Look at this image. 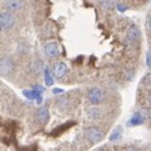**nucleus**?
<instances>
[{"instance_id":"15","label":"nucleus","mask_w":151,"mask_h":151,"mask_svg":"<svg viewBox=\"0 0 151 151\" xmlns=\"http://www.w3.org/2000/svg\"><path fill=\"white\" fill-rule=\"evenodd\" d=\"M99 5L103 6L104 9H112V8L116 5V3H113V1H99Z\"/></svg>"},{"instance_id":"19","label":"nucleus","mask_w":151,"mask_h":151,"mask_svg":"<svg viewBox=\"0 0 151 151\" xmlns=\"http://www.w3.org/2000/svg\"><path fill=\"white\" fill-rule=\"evenodd\" d=\"M62 89H60V88H56V89H53V94H60V93H62Z\"/></svg>"},{"instance_id":"18","label":"nucleus","mask_w":151,"mask_h":151,"mask_svg":"<svg viewBox=\"0 0 151 151\" xmlns=\"http://www.w3.org/2000/svg\"><path fill=\"white\" fill-rule=\"evenodd\" d=\"M146 64H147V66L151 69V53L150 52L147 53V61H146Z\"/></svg>"},{"instance_id":"11","label":"nucleus","mask_w":151,"mask_h":151,"mask_svg":"<svg viewBox=\"0 0 151 151\" xmlns=\"http://www.w3.org/2000/svg\"><path fill=\"white\" fill-rule=\"evenodd\" d=\"M5 6L8 8L9 10H13V12H18L22 9V5L23 3L22 1H17V0H9V1H5Z\"/></svg>"},{"instance_id":"8","label":"nucleus","mask_w":151,"mask_h":151,"mask_svg":"<svg viewBox=\"0 0 151 151\" xmlns=\"http://www.w3.org/2000/svg\"><path fill=\"white\" fill-rule=\"evenodd\" d=\"M48 118H50V113H48L47 108L42 107L37 111V119H38L41 123H46L48 121Z\"/></svg>"},{"instance_id":"9","label":"nucleus","mask_w":151,"mask_h":151,"mask_svg":"<svg viewBox=\"0 0 151 151\" xmlns=\"http://www.w3.org/2000/svg\"><path fill=\"white\" fill-rule=\"evenodd\" d=\"M122 135H123V129H122L121 126H118V127H116L114 129H113L112 133L109 135V141H112V142L119 141L121 138H122Z\"/></svg>"},{"instance_id":"6","label":"nucleus","mask_w":151,"mask_h":151,"mask_svg":"<svg viewBox=\"0 0 151 151\" xmlns=\"http://www.w3.org/2000/svg\"><path fill=\"white\" fill-rule=\"evenodd\" d=\"M1 74L3 75H8L12 73V70H13L14 65H13V61L10 60L9 57H3L1 58Z\"/></svg>"},{"instance_id":"2","label":"nucleus","mask_w":151,"mask_h":151,"mask_svg":"<svg viewBox=\"0 0 151 151\" xmlns=\"http://www.w3.org/2000/svg\"><path fill=\"white\" fill-rule=\"evenodd\" d=\"M15 22L14 15L10 13V12H1L0 14V24H1V29L5 31V29H9L13 27V24Z\"/></svg>"},{"instance_id":"7","label":"nucleus","mask_w":151,"mask_h":151,"mask_svg":"<svg viewBox=\"0 0 151 151\" xmlns=\"http://www.w3.org/2000/svg\"><path fill=\"white\" fill-rule=\"evenodd\" d=\"M140 37H141V32H140V29H138V27L132 26V27L128 28V31H127V38H128V41L135 42V41H137L138 38H140Z\"/></svg>"},{"instance_id":"1","label":"nucleus","mask_w":151,"mask_h":151,"mask_svg":"<svg viewBox=\"0 0 151 151\" xmlns=\"http://www.w3.org/2000/svg\"><path fill=\"white\" fill-rule=\"evenodd\" d=\"M85 135L88 137V140L93 144L100 142L104 138V132L103 129H100L99 127H89L85 129Z\"/></svg>"},{"instance_id":"14","label":"nucleus","mask_w":151,"mask_h":151,"mask_svg":"<svg viewBox=\"0 0 151 151\" xmlns=\"http://www.w3.org/2000/svg\"><path fill=\"white\" fill-rule=\"evenodd\" d=\"M23 95L28 99H36L37 100V98H38L41 94H38L36 90H23Z\"/></svg>"},{"instance_id":"5","label":"nucleus","mask_w":151,"mask_h":151,"mask_svg":"<svg viewBox=\"0 0 151 151\" xmlns=\"http://www.w3.org/2000/svg\"><path fill=\"white\" fill-rule=\"evenodd\" d=\"M66 73H68V66H66L65 62H57V64H55V66H53V69H52L53 76L57 78V79L64 78L66 75Z\"/></svg>"},{"instance_id":"22","label":"nucleus","mask_w":151,"mask_h":151,"mask_svg":"<svg viewBox=\"0 0 151 151\" xmlns=\"http://www.w3.org/2000/svg\"><path fill=\"white\" fill-rule=\"evenodd\" d=\"M149 28H150V29H151V18H150V19H149Z\"/></svg>"},{"instance_id":"23","label":"nucleus","mask_w":151,"mask_h":151,"mask_svg":"<svg viewBox=\"0 0 151 151\" xmlns=\"http://www.w3.org/2000/svg\"><path fill=\"white\" fill-rule=\"evenodd\" d=\"M149 104H150V107H151V95L149 96Z\"/></svg>"},{"instance_id":"20","label":"nucleus","mask_w":151,"mask_h":151,"mask_svg":"<svg viewBox=\"0 0 151 151\" xmlns=\"http://www.w3.org/2000/svg\"><path fill=\"white\" fill-rule=\"evenodd\" d=\"M36 102H37V104H41L42 102H43V99H42V96H41V95L38 96V98H37V100H36Z\"/></svg>"},{"instance_id":"16","label":"nucleus","mask_w":151,"mask_h":151,"mask_svg":"<svg viewBox=\"0 0 151 151\" xmlns=\"http://www.w3.org/2000/svg\"><path fill=\"white\" fill-rule=\"evenodd\" d=\"M116 8L118 12H121V13H123V12H126L128 9L127 4H124V3H116Z\"/></svg>"},{"instance_id":"4","label":"nucleus","mask_w":151,"mask_h":151,"mask_svg":"<svg viewBox=\"0 0 151 151\" xmlns=\"http://www.w3.org/2000/svg\"><path fill=\"white\" fill-rule=\"evenodd\" d=\"M88 99H89L90 103L93 104H99L103 102V93L99 88H93V89L89 90L88 93Z\"/></svg>"},{"instance_id":"3","label":"nucleus","mask_w":151,"mask_h":151,"mask_svg":"<svg viewBox=\"0 0 151 151\" xmlns=\"http://www.w3.org/2000/svg\"><path fill=\"white\" fill-rule=\"evenodd\" d=\"M43 51L46 53V56L48 57H57L60 55V46H58L56 42H48V43L45 45Z\"/></svg>"},{"instance_id":"13","label":"nucleus","mask_w":151,"mask_h":151,"mask_svg":"<svg viewBox=\"0 0 151 151\" xmlns=\"http://www.w3.org/2000/svg\"><path fill=\"white\" fill-rule=\"evenodd\" d=\"M88 114H89L91 119H98L99 117L102 116V113H100V109H98V108H90V109L88 111Z\"/></svg>"},{"instance_id":"10","label":"nucleus","mask_w":151,"mask_h":151,"mask_svg":"<svg viewBox=\"0 0 151 151\" xmlns=\"http://www.w3.org/2000/svg\"><path fill=\"white\" fill-rule=\"evenodd\" d=\"M144 123V116L140 112H136L135 114L131 117V119L128 121V126H140Z\"/></svg>"},{"instance_id":"17","label":"nucleus","mask_w":151,"mask_h":151,"mask_svg":"<svg viewBox=\"0 0 151 151\" xmlns=\"http://www.w3.org/2000/svg\"><path fill=\"white\" fill-rule=\"evenodd\" d=\"M33 90H36L38 94H41L45 89H43V86H41V85H36V86H35V89H33Z\"/></svg>"},{"instance_id":"21","label":"nucleus","mask_w":151,"mask_h":151,"mask_svg":"<svg viewBox=\"0 0 151 151\" xmlns=\"http://www.w3.org/2000/svg\"><path fill=\"white\" fill-rule=\"evenodd\" d=\"M128 151H140V150H138V149H135V147H133V149H129Z\"/></svg>"},{"instance_id":"12","label":"nucleus","mask_w":151,"mask_h":151,"mask_svg":"<svg viewBox=\"0 0 151 151\" xmlns=\"http://www.w3.org/2000/svg\"><path fill=\"white\" fill-rule=\"evenodd\" d=\"M45 83H46V85H47V86H51L52 84H53L52 74H51V71H50L48 68L45 69Z\"/></svg>"}]
</instances>
